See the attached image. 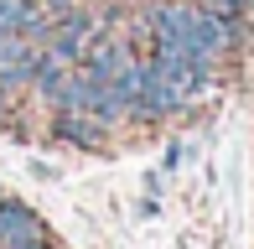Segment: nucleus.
<instances>
[{
  "label": "nucleus",
  "mask_w": 254,
  "mask_h": 249,
  "mask_svg": "<svg viewBox=\"0 0 254 249\" xmlns=\"http://www.w3.org/2000/svg\"><path fill=\"white\" fill-rule=\"evenodd\" d=\"M0 244L5 249H52L47 244V223L16 197H0Z\"/></svg>",
  "instance_id": "1"
},
{
  "label": "nucleus",
  "mask_w": 254,
  "mask_h": 249,
  "mask_svg": "<svg viewBox=\"0 0 254 249\" xmlns=\"http://www.w3.org/2000/svg\"><path fill=\"white\" fill-rule=\"evenodd\" d=\"M52 135H57L63 145L94 151V145H104L109 124H104V120H94V115H83V109H57V120H52Z\"/></svg>",
  "instance_id": "3"
},
{
  "label": "nucleus",
  "mask_w": 254,
  "mask_h": 249,
  "mask_svg": "<svg viewBox=\"0 0 254 249\" xmlns=\"http://www.w3.org/2000/svg\"><path fill=\"white\" fill-rule=\"evenodd\" d=\"M0 249H5V244H0Z\"/></svg>",
  "instance_id": "5"
},
{
  "label": "nucleus",
  "mask_w": 254,
  "mask_h": 249,
  "mask_svg": "<svg viewBox=\"0 0 254 249\" xmlns=\"http://www.w3.org/2000/svg\"><path fill=\"white\" fill-rule=\"evenodd\" d=\"M37 58H42V47H37V42H21V47L10 52L5 62H0V88H5V94H21V88H31Z\"/></svg>",
  "instance_id": "4"
},
{
  "label": "nucleus",
  "mask_w": 254,
  "mask_h": 249,
  "mask_svg": "<svg viewBox=\"0 0 254 249\" xmlns=\"http://www.w3.org/2000/svg\"><path fill=\"white\" fill-rule=\"evenodd\" d=\"M99 37V21L94 16H83V10H63V16L52 21V37H47V52H57L63 62H83V52H88V42Z\"/></svg>",
  "instance_id": "2"
}]
</instances>
